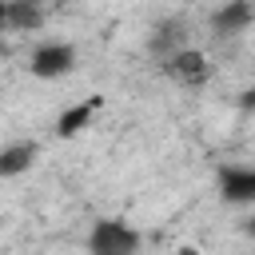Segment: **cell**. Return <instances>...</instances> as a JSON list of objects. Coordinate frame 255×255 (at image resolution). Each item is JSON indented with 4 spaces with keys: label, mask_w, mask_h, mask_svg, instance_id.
<instances>
[{
    "label": "cell",
    "mask_w": 255,
    "mask_h": 255,
    "mask_svg": "<svg viewBox=\"0 0 255 255\" xmlns=\"http://www.w3.org/2000/svg\"><path fill=\"white\" fill-rule=\"evenodd\" d=\"M219 195L227 203H255V167H223L219 171Z\"/></svg>",
    "instance_id": "cell-5"
},
{
    "label": "cell",
    "mask_w": 255,
    "mask_h": 255,
    "mask_svg": "<svg viewBox=\"0 0 255 255\" xmlns=\"http://www.w3.org/2000/svg\"><path fill=\"white\" fill-rule=\"evenodd\" d=\"M36 143H8L0 147V179H12V175H24L32 163H36Z\"/></svg>",
    "instance_id": "cell-7"
},
{
    "label": "cell",
    "mask_w": 255,
    "mask_h": 255,
    "mask_svg": "<svg viewBox=\"0 0 255 255\" xmlns=\"http://www.w3.org/2000/svg\"><path fill=\"white\" fill-rule=\"evenodd\" d=\"M44 24V12L36 0H8V28L16 32H36Z\"/></svg>",
    "instance_id": "cell-9"
},
{
    "label": "cell",
    "mask_w": 255,
    "mask_h": 255,
    "mask_svg": "<svg viewBox=\"0 0 255 255\" xmlns=\"http://www.w3.org/2000/svg\"><path fill=\"white\" fill-rule=\"evenodd\" d=\"M251 20H255L251 0H227L223 8H215V16H211V32H215V36H239V32H247Z\"/></svg>",
    "instance_id": "cell-4"
},
{
    "label": "cell",
    "mask_w": 255,
    "mask_h": 255,
    "mask_svg": "<svg viewBox=\"0 0 255 255\" xmlns=\"http://www.w3.org/2000/svg\"><path fill=\"white\" fill-rule=\"evenodd\" d=\"M8 28V0H0V32Z\"/></svg>",
    "instance_id": "cell-12"
},
{
    "label": "cell",
    "mask_w": 255,
    "mask_h": 255,
    "mask_svg": "<svg viewBox=\"0 0 255 255\" xmlns=\"http://www.w3.org/2000/svg\"><path fill=\"white\" fill-rule=\"evenodd\" d=\"M163 72L175 80V84H183V88H199V84H207V76H211V64H207V56L199 52V48H175L167 60H163Z\"/></svg>",
    "instance_id": "cell-3"
},
{
    "label": "cell",
    "mask_w": 255,
    "mask_h": 255,
    "mask_svg": "<svg viewBox=\"0 0 255 255\" xmlns=\"http://www.w3.org/2000/svg\"><path fill=\"white\" fill-rule=\"evenodd\" d=\"M100 108H104V100H100V96H92V100H84V104L64 108V112H60V120H56V135H64V139L80 135V131L92 124V116H96Z\"/></svg>",
    "instance_id": "cell-6"
},
{
    "label": "cell",
    "mask_w": 255,
    "mask_h": 255,
    "mask_svg": "<svg viewBox=\"0 0 255 255\" xmlns=\"http://www.w3.org/2000/svg\"><path fill=\"white\" fill-rule=\"evenodd\" d=\"M239 108H255V88H247V92L239 96Z\"/></svg>",
    "instance_id": "cell-10"
},
{
    "label": "cell",
    "mask_w": 255,
    "mask_h": 255,
    "mask_svg": "<svg viewBox=\"0 0 255 255\" xmlns=\"http://www.w3.org/2000/svg\"><path fill=\"white\" fill-rule=\"evenodd\" d=\"M72 68H76V44H68V40H48V44L32 48V56H28V72L36 80H60Z\"/></svg>",
    "instance_id": "cell-1"
},
{
    "label": "cell",
    "mask_w": 255,
    "mask_h": 255,
    "mask_svg": "<svg viewBox=\"0 0 255 255\" xmlns=\"http://www.w3.org/2000/svg\"><path fill=\"white\" fill-rule=\"evenodd\" d=\"M88 247L96 255H128V251L139 247V231L120 223V219H100L92 227V235H88Z\"/></svg>",
    "instance_id": "cell-2"
},
{
    "label": "cell",
    "mask_w": 255,
    "mask_h": 255,
    "mask_svg": "<svg viewBox=\"0 0 255 255\" xmlns=\"http://www.w3.org/2000/svg\"><path fill=\"white\" fill-rule=\"evenodd\" d=\"M147 48H151L159 60H167L175 48H183V24H179V20H159V24L151 28V36H147Z\"/></svg>",
    "instance_id": "cell-8"
},
{
    "label": "cell",
    "mask_w": 255,
    "mask_h": 255,
    "mask_svg": "<svg viewBox=\"0 0 255 255\" xmlns=\"http://www.w3.org/2000/svg\"><path fill=\"white\" fill-rule=\"evenodd\" d=\"M239 231H243L247 239H255V215H251V219H243V223H239Z\"/></svg>",
    "instance_id": "cell-11"
}]
</instances>
